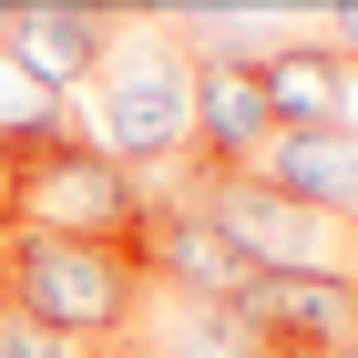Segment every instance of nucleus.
Returning <instances> with one entry per match:
<instances>
[{
  "mask_svg": "<svg viewBox=\"0 0 358 358\" xmlns=\"http://www.w3.org/2000/svg\"><path fill=\"white\" fill-rule=\"evenodd\" d=\"M256 185L287 194V205H307V215H348L358 225V134L348 123H317V134H266V154H256Z\"/></svg>",
  "mask_w": 358,
  "mask_h": 358,
  "instance_id": "nucleus-7",
  "label": "nucleus"
},
{
  "mask_svg": "<svg viewBox=\"0 0 358 358\" xmlns=\"http://www.w3.org/2000/svg\"><path fill=\"white\" fill-rule=\"evenodd\" d=\"M236 317H246L266 348L348 358L358 348V276H246V287H236Z\"/></svg>",
  "mask_w": 358,
  "mask_h": 358,
  "instance_id": "nucleus-4",
  "label": "nucleus"
},
{
  "mask_svg": "<svg viewBox=\"0 0 358 358\" xmlns=\"http://www.w3.org/2000/svg\"><path fill=\"white\" fill-rule=\"evenodd\" d=\"M266 134H276V103L256 83V62H194V143H185V164L246 174L266 154Z\"/></svg>",
  "mask_w": 358,
  "mask_h": 358,
  "instance_id": "nucleus-6",
  "label": "nucleus"
},
{
  "mask_svg": "<svg viewBox=\"0 0 358 358\" xmlns=\"http://www.w3.org/2000/svg\"><path fill=\"white\" fill-rule=\"evenodd\" d=\"M113 31H123V10H103V0H10V10H0V52L72 103V92L103 72Z\"/></svg>",
  "mask_w": 358,
  "mask_h": 358,
  "instance_id": "nucleus-5",
  "label": "nucleus"
},
{
  "mask_svg": "<svg viewBox=\"0 0 358 358\" xmlns=\"http://www.w3.org/2000/svg\"><path fill=\"white\" fill-rule=\"evenodd\" d=\"M143 215H154V185L123 174L113 154H92L83 134H62L52 154H21L10 164V205H0V225L83 236V246H143Z\"/></svg>",
  "mask_w": 358,
  "mask_h": 358,
  "instance_id": "nucleus-3",
  "label": "nucleus"
},
{
  "mask_svg": "<svg viewBox=\"0 0 358 358\" xmlns=\"http://www.w3.org/2000/svg\"><path fill=\"white\" fill-rule=\"evenodd\" d=\"M62 134H72V103H62L41 72H21V62L0 52V154L21 164V154H52Z\"/></svg>",
  "mask_w": 358,
  "mask_h": 358,
  "instance_id": "nucleus-9",
  "label": "nucleus"
},
{
  "mask_svg": "<svg viewBox=\"0 0 358 358\" xmlns=\"http://www.w3.org/2000/svg\"><path fill=\"white\" fill-rule=\"evenodd\" d=\"M348 358H358V348H348Z\"/></svg>",
  "mask_w": 358,
  "mask_h": 358,
  "instance_id": "nucleus-15",
  "label": "nucleus"
},
{
  "mask_svg": "<svg viewBox=\"0 0 358 358\" xmlns=\"http://www.w3.org/2000/svg\"><path fill=\"white\" fill-rule=\"evenodd\" d=\"M0 358H92V348H72V338H41V328H21V317H0Z\"/></svg>",
  "mask_w": 358,
  "mask_h": 358,
  "instance_id": "nucleus-10",
  "label": "nucleus"
},
{
  "mask_svg": "<svg viewBox=\"0 0 358 358\" xmlns=\"http://www.w3.org/2000/svg\"><path fill=\"white\" fill-rule=\"evenodd\" d=\"M143 256L134 246H83V236H31L0 225V317H21L72 348H113L143 328Z\"/></svg>",
  "mask_w": 358,
  "mask_h": 358,
  "instance_id": "nucleus-1",
  "label": "nucleus"
},
{
  "mask_svg": "<svg viewBox=\"0 0 358 358\" xmlns=\"http://www.w3.org/2000/svg\"><path fill=\"white\" fill-rule=\"evenodd\" d=\"M0 10H10V0H0Z\"/></svg>",
  "mask_w": 358,
  "mask_h": 358,
  "instance_id": "nucleus-14",
  "label": "nucleus"
},
{
  "mask_svg": "<svg viewBox=\"0 0 358 358\" xmlns=\"http://www.w3.org/2000/svg\"><path fill=\"white\" fill-rule=\"evenodd\" d=\"M0 205H10V154H0Z\"/></svg>",
  "mask_w": 358,
  "mask_h": 358,
  "instance_id": "nucleus-13",
  "label": "nucleus"
},
{
  "mask_svg": "<svg viewBox=\"0 0 358 358\" xmlns=\"http://www.w3.org/2000/svg\"><path fill=\"white\" fill-rule=\"evenodd\" d=\"M83 143L113 154L123 174H143V185L185 164V143H194V52L154 10L113 31L103 72L83 83Z\"/></svg>",
  "mask_w": 358,
  "mask_h": 358,
  "instance_id": "nucleus-2",
  "label": "nucleus"
},
{
  "mask_svg": "<svg viewBox=\"0 0 358 358\" xmlns=\"http://www.w3.org/2000/svg\"><path fill=\"white\" fill-rule=\"evenodd\" d=\"M317 31H328L338 62H358V0H328V10H317Z\"/></svg>",
  "mask_w": 358,
  "mask_h": 358,
  "instance_id": "nucleus-11",
  "label": "nucleus"
},
{
  "mask_svg": "<svg viewBox=\"0 0 358 358\" xmlns=\"http://www.w3.org/2000/svg\"><path fill=\"white\" fill-rule=\"evenodd\" d=\"M143 338H154V358H266V338L236 307H194V297H164V317Z\"/></svg>",
  "mask_w": 358,
  "mask_h": 358,
  "instance_id": "nucleus-8",
  "label": "nucleus"
},
{
  "mask_svg": "<svg viewBox=\"0 0 358 358\" xmlns=\"http://www.w3.org/2000/svg\"><path fill=\"white\" fill-rule=\"evenodd\" d=\"M92 358H154V338L134 328V338H113V348H92Z\"/></svg>",
  "mask_w": 358,
  "mask_h": 358,
  "instance_id": "nucleus-12",
  "label": "nucleus"
}]
</instances>
